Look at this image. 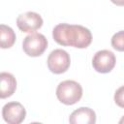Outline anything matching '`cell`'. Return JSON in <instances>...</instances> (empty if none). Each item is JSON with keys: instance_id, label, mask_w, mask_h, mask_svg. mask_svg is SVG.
Returning <instances> with one entry per match:
<instances>
[{"instance_id": "obj_1", "label": "cell", "mask_w": 124, "mask_h": 124, "mask_svg": "<svg viewBox=\"0 0 124 124\" xmlns=\"http://www.w3.org/2000/svg\"><path fill=\"white\" fill-rule=\"evenodd\" d=\"M52 37L54 41L61 46L78 48H85L92 42L90 30L77 24L60 23L56 25L52 30Z\"/></svg>"}, {"instance_id": "obj_2", "label": "cell", "mask_w": 124, "mask_h": 124, "mask_svg": "<svg viewBox=\"0 0 124 124\" xmlns=\"http://www.w3.org/2000/svg\"><path fill=\"white\" fill-rule=\"evenodd\" d=\"M57 99L64 105H74L82 97V87L75 80H64L56 88Z\"/></svg>"}, {"instance_id": "obj_3", "label": "cell", "mask_w": 124, "mask_h": 124, "mask_svg": "<svg viewBox=\"0 0 124 124\" xmlns=\"http://www.w3.org/2000/svg\"><path fill=\"white\" fill-rule=\"evenodd\" d=\"M47 47V40L41 33H31L27 35L22 43L23 51L31 57L42 55Z\"/></svg>"}, {"instance_id": "obj_4", "label": "cell", "mask_w": 124, "mask_h": 124, "mask_svg": "<svg viewBox=\"0 0 124 124\" xmlns=\"http://www.w3.org/2000/svg\"><path fill=\"white\" fill-rule=\"evenodd\" d=\"M71 64V58L69 53L64 49H54L47 57V67L53 74L65 73Z\"/></svg>"}, {"instance_id": "obj_5", "label": "cell", "mask_w": 124, "mask_h": 124, "mask_svg": "<svg viewBox=\"0 0 124 124\" xmlns=\"http://www.w3.org/2000/svg\"><path fill=\"white\" fill-rule=\"evenodd\" d=\"M115 55L108 49L97 51L92 59V66L95 71L102 74L109 73L115 66Z\"/></svg>"}, {"instance_id": "obj_6", "label": "cell", "mask_w": 124, "mask_h": 124, "mask_svg": "<svg viewBox=\"0 0 124 124\" xmlns=\"http://www.w3.org/2000/svg\"><path fill=\"white\" fill-rule=\"evenodd\" d=\"M16 25L18 29L26 33H34L43 25L42 16L35 12H26L21 14L16 18Z\"/></svg>"}, {"instance_id": "obj_7", "label": "cell", "mask_w": 124, "mask_h": 124, "mask_svg": "<svg viewBox=\"0 0 124 124\" xmlns=\"http://www.w3.org/2000/svg\"><path fill=\"white\" fill-rule=\"evenodd\" d=\"M2 116L9 124H19L25 119L26 110L20 103L10 102L3 107Z\"/></svg>"}, {"instance_id": "obj_8", "label": "cell", "mask_w": 124, "mask_h": 124, "mask_svg": "<svg viewBox=\"0 0 124 124\" xmlns=\"http://www.w3.org/2000/svg\"><path fill=\"white\" fill-rule=\"evenodd\" d=\"M69 122L72 124H94L96 122V113L93 109L82 107L71 113Z\"/></svg>"}, {"instance_id": "obj_9", "label": "cell", "mask_w": 124, "mask_h": 124, "mask_svg": "<svg viewBox=\"0 0 124 124\" xmlns=\"http://www.w3.org/2000/svg\"><path fill=\"white\" fill-rule=\"evenodd\" d=\"M0 97L5 99L12 96L16 88V78L10 73L2 72L0 74Z\"/></svg>"}, {"instance_id": "obj_10", "label": "cell", "mask_w": 124, "mask_h": 124, "mask_svg": "<svg viewBox=\"0 0 124 124\" xmlns=\"http://www.w3.org/2000/svg\"><path fill=\"white\" fill-rule=\"evenodd\" d=\"M16 42L15 31L8 25H0V44L2 48H10Z\"/></svg>"}, {"instance_id": "obj_11", "label": "cell", "mask_w": 124, "mask_h": 124, "mask_svg": "<svg viewBox=\"0 0 124 124\" xmlns=\"http://www.w3.org/2000/svg\"><path fill=\"white\" fill-rule=\"evenodd\" d=\"M111 46L117 51H124V30L115 33L111 37Z\"/></svg>"}, {"instance_id": "obj_12", "label": "cell", "mask_w": 124, "mask_h": 124, "mask_svg": "<svg viewBox=\"0 0 124 124\" xmlns=\"http://www.w3.org/2000/svg\"><path fill=\"white\" fill-rule=\"evenodd\" d=\"M114 102L118 107L124 108V85L119 87L115 91V93H114Z\"/></svg>"}, {"instance_id": "obj_13", "label": "cell", "mask_w": 124, "mask_h": 124, "mask_svg": "<svg viewBox=\"0 0 124 124\" xmlns=\"http://www.w3.org/2000/svg\"><path fill=\"white\" fill-rule=\"evenodd\" d=\"M110 1L117 6H124V0H110Z\"/></svg>"}, {"instance_id": "obj_14", "label": "cell", "mask_w": 124, "mask_h": 124, "mask_svg": "<svg viewBox=\"0 0 124 124\" xmlns=\"http://www.w3.org/2000/svg\"><path fill=\"white\" fill-rule=\"evenodd\" d=\"M119 123H120V124H123V123H124V116L119 120Z\"/></svg>"}]
</instances>
